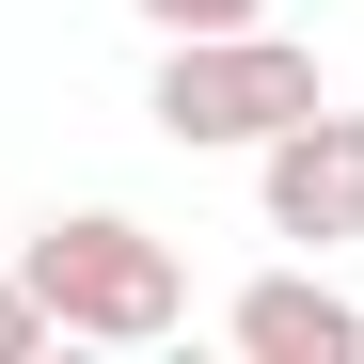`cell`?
Listing matches in <instances>:
<instances>
[{
	"mask_svg": "<svg viewBox=\"0 0 364 364\" xmlns=\"http://www.w3.org/2000/svg\"><path fill=\"white\" fill-rule=\"evenodd\" d=\"M32 301H48V333H95V348H159L174 317H191V269H174V237L127 222V206H64V222H32Z\"/></svg>",
	"mask_w": 364,
	"mask_h": 364,
	"instance_id": "1",
	"label": "cell"
},
{
	"mask_svg": "<svg viewBox=\"0 0 364 364\" xmlns=\"http://www.w3.org/2000/svg\"><path fill=\"white\" fill-rule=\"evenodd\" d=\"M159 143L174 159H222V143H269L285 111H317V48H285L269 16L254 32H159Z\"/></svg>",
	"mask_w": 364,
	"mask_h": 364,
	"instance_id": "2",
	"label": "cell"
},
{
	"mask_svg": "<svg viewBox=\"0 0 364 364\" xmlns=\"http://www.w3.org/2000/svg\"><path fill=\"white\" fill-rule=\"evenodd\" d=\"M254 206L269 237H301V254H333V237H364V111H285V127L254 143Z\"/></svg>",
	"mask_w": 364,
	"mask_h": 364,
	"instance_id": "3",
	"label": "cell"
},
{
	"mask_svg": "<svg viewBox=\"0 0 364 364\" xmlns=\"http://www.w3.org/2000/svg\"><path fill=\"white\" fill-rule=\"evenodd\" d=\"M222 333L254 348V364H364V301H348L333 269H254Z\"/></svg>",
	"mask_w": 364,
	"mask_h": 364,
	"instance_id": "4",
	"label": "cell"
},
{
	"mask_svg": "<svg viewBox=\"0 0 364 364\" xmlns=\"http://www.w3.org/2000/svg\"><path fill=\"white\" fill-rule=\"evenodd\" d=\"M48 348V301H32V269H0V364H32Z\"/></svg>",
	"mask_w": 364,
	"mask_h": 364,
	"instance_id": "5",
	"label": "cell"
},
{
	"mask_svg": "<svg viewBox=\"0 0 364 364\" xmlns=\"http://www.w3.org/2000/svg\"><path fill=\"white\" fill-rule=\"evenodd\" d=\"M143 16H159V32H254L269 0H143Z\"/></svg>",
	"mask_w": 364,
	"mask_h": 364,
	"instance_id": "6",
	"label": "cell"
}]
</instances>
